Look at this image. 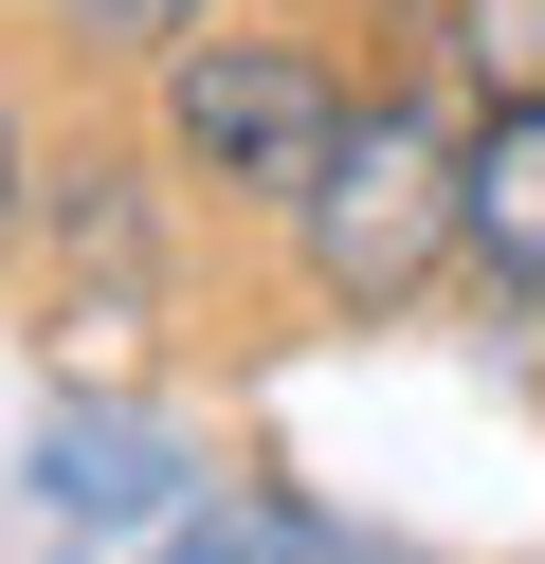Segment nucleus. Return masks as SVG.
I'll use <instances>...</instances> for the list:
<instances>
[{
    "mask_svg": "<svg viewBox=\"0 0 545 564\" xmlns=\"http://www.w3.org/2000/svg\"><path fill=\"white\" fill-rule=\"evenodd\" d=\"M200 19H218V0H55V37H73V55H182Z\"/></svg>",
    "mask_w": 545,
    "mask_h": 564,
    "instance_id": "8",
    "label": "nucleus"
},
{
    "mask_svg": "<svg viewBox=\"0 0 545 564\" xmlns=\"http://www.w3.org/2000/svg\"><path fill=\"white\" fill-rule=\"evenodd\" d=\"M36 183H55V164H36V147H19V110H0V256L36 237Z\"/></svg>",
    "mask_w": 545,
    "mask_h": 564,
    "instance_id": "9",
    "label": "nucleus"
},
{
    "mask_svg": "<svg viewBox=\"0 0 545 564\" xmlns=\"http://www.w3.org/2000/svg\"><path fill=\"white\" fill-rule=\"evenodd\" d=\"M164 564H418V546H363V528H327L309 491H218V510L164 528Z\"/></svg>",
    "mask_w": 545,
    "mask_h": 564,
    "instance_id": "6",
    "label": "nucleus"
},
{
    "mask_svg": "<svg viewBox=\"0 0 545 564\" xmlns=\"http://www.w3.org/2000/svg\"><path fill=\"white\" fill-rule=\"evenodd\" d=\"M455 147L472 128H436L418 91H363L346 147L309 164V200H291V273H309V310H418L436 273H455Z\"/></svg>",
    "mask_w": 545,
    "mask_h": 564,
    "instance_id": "1",
    "label": "nucleus"
},
{
    "mask_svg": "<svg viewBox=\"0 0 545 564\" xmlns=\"http://www.w3.org/2000/svg\"><path fill=\"white\" fill-rule=\"evenodd\" d=\"M36 219H55V328L109 346V328L164 310V200H145V164H55Z\"/></svg>",
    "mask_w": 545,
    "mask_h": 564,
    "instance_id": "4",
    "label": "nucleus"
},
{
    "mask_svg": "<svg viewBox=\"0 0 545 564\" xmlns=\"http://www.w3.org/2000/svg\"><path fill=\"white\" fill-rule=\"evenodd\" d=\"M346 110H363V91L327 74L309 37H218V19H200V37L164 55V164L218 183V200H273V219L309 200V164L346 147Z\"/></svg>",
    "mask_w": 545,
    "mask_h": 564,
    "instance_id": "2",
    "label": "nucleus"
},
{
    "mask_svg": "<svg viewBox=\"0 0 545 564\" xmlns=\"http://www.w3.org/2000/svg\"><path fill=\"white\" fill-rule=\"evenodd\" d=\"M182 419H145V401H55L36 419V510L55 528H145V510H182Z\"/></svg>",
    "mask_w": 545,
    "mask_h": 564,
    "instance_id": "5",
    "label": "nucleus"
},
{
    "mask_svg": "<svg viewBox=\"0 0 545 564\" xmlns=\"http://www.w3.org/2000/svg\"><path fill=\"white\" fill-rule=\"evenodd\" d=\"M455 273L509 310V328H545V74L491 91L455 147Z\"/></svg>",
    "mask_w": 545,
    "mask_h": 564,
    "instance_id": "3",
    "label": "nucleus"
},
{
    "mask_svg": "<svg viewBox=\"0 0 545 564\" xmlns=\"http://www.w3.org/2000/svg\"><path fill=\"white\" fill-rule=\"evenodd\" d=\"M436 19H455L436 55H455L472 91H527V74H545V0H436Z\"/></svg>",
    "mask_w": 545,
    "mask_h": 564,
    "instance_id": "7",
    "label": "nucleus"
}]
</instances>
